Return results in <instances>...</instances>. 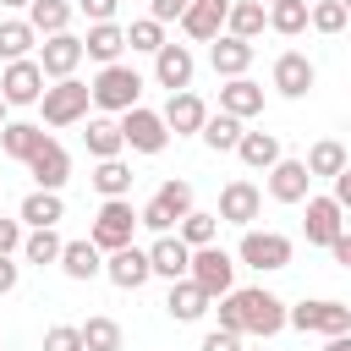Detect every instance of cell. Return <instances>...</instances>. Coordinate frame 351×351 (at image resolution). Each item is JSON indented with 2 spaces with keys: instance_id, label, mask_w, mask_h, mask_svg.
<instances>
[{
  "instance_id": "f5cc1de1",
  "label": "cell",
  "mask_w": 351,
  "mask_h": 351,
  "mask_svg": "<svg viewBox=\"0 0 351 351\" xmlns=\"http://www.w3.org/2000/svg\"><path fill=\"white\" fill-rule=\"evenodd\" d=\"M324 351H351V335H335V340H329Z\"/></svg>"
},
{
  "instance_id": "44dd1931",
  "label": "cell",
  "mask_w": 351,
  "mask_h": 351,
  "mask_svg": "<svg viewBox=\"0 0 351 351\" xmlns=\"http://www.w3.org/2000/svg\"><path fill=\"white\" fill-rule=\"evenodd\" d=\"M219 110L236 115V121H252V115H263V88H258L252 77H230V82L219 88Z\"/></svg>"
},
{
  "instance_id": "4fadbf2b",
  "label": "cell",
  "mask_w": 351,
  "mask_h": 351,
  "mask_svg": "<svg viewBox=\"0 0 351 351\" xmlns=\"http://www.w3.org/2000/svg\"><path fill=\"white\" fill-rule=\"evenodd\" d=\"M307 247H335L340 230H346V208L335 197H307Z\"/></svg>"
},
{
  "instance_id": "484cf974",
  "label": "cell",
  "mask_w": 351,
  "mask_h": 351,
  "mask_svg": "<svg viewBox=\"0 0 351 351\" xmlns=\"http://www.w3.org/2000/svg\"><path fill=\"white\" fill-rule=\"evenodd\" d=\"M44 137H49V132H44L38 121H5V126H0V148H5L11 159H22V165L38 154V143H44Z\"/></svg>"
},
{
  "instance_id": "f546056e",
  "label": "cell",
  "mask_w": 351,
  "mask_h": 351,
  "mask_svg": "<svg viewBox=\"0 0 351 351\" xmlns=\"http://www.w3.org/2000/svg\"><path fill=\"white\" fill-rule=\"evenodd\" d=\"M302 165H307V176H313V181H318V176H324V181H335L351 159H346V143L324 137V143H313V148H307V159H302Z\"/></svg>"
},
{
  "instance_id": "681fc988",
  "label": "cell",
  "mask_w": 351,
  "mask_h": 351,
  "mask_svg": "<svg viewBox=\"0 0 351 351\" xmlns=\"http://www.w3.org/2000/svg\"><path fill=\"white\" fill-rule=\"evenodd\" d=\"M16 280H22V263L0 252V296H11V291H16Z\"/></svg>"
},
{
  "instance_id": "f6af8a7d",
  "label": "cell",
  "mask_w": 351,
  "mask_h": 351,
  "mask_svg": "<svg viewBox=\"0 0 351 351\" xmlns=\"http://www.w3.org/2000/svg\"><path fill=\"white\" fill-rule=\"evenodd\" d=\"M115 5H121V0H77V11H82L88 22H115Z\"/></svg>"
},
{
  "instance_id": "ac0fdd59",
  "label": "cell",
  "mask_w": 351,
  "mask_h": 351,
  "mask_svg": "<svg viewBox=\"0 0 351 351\" xmlns=\"http://www.w3.org/2000/svg\"><path fill=\"white\" fill-rule=\"evenodd\" d=\"M159 115H165V126H170L176 137H186V132H203V121H208V104H203V99L186 88V93H170Z\"/></svg>"
},
{
  "instance_id": "d4e9b609",
  "label": "cell",
  "mask_w": 351,
  "mask_h": 351,
  "mask_svg": "<svg viewBox=\"0 0 351 351\" xmlns=\"http://www.w3.org/2000/svg\"><path fill=\"white\" fill-rule=\"evenodd\" d=\"M263 27H269V5L263 0H230V16H225V33L230 38H247L252 44Z\"/></svg>"
},
{
  "instance_id": "9c48e42d",
  "label": "cell",
  "mask_w": 351,
  "mask_h": 351,
  "mask_svg": "<svg viewBox=\"0 0 351 351\" xmlns=\"http://www.w3.org/2000/svg\"><path fill=\"white\" fill-rule=\"evenodd\" d=\"M121 137H126V148L132 154H165V143H170V126H165V115L159 110H126L121 115Z\"/></svg>"
},
{
  "instance_id": "7402d4cb",
  "label": "cell",
  "mask_w": 351,
  "mask_h": 351,
  "mask_svg": "<svg viewBox=\"0 0 351 351\" xmlns=\"http://www.w3.org/2000/svg\"><path fill=\"white\" fill-rule=\"evenodd\" d=\"M148 269L165 274V280H186V269H192V247H186L181 236H159V241L148 247Z\"/></svg>"
},
{
  "instance_id": "30bf717a",
  "label": "cell",
  "mask_w": 351,
  "mask_h": 351,
  "mask_svg": "<svg viewBox=\"0 0 351 351\" xmlns=\"http://www.w3.org/2000/svg\"><path fill=\"white\" fill-rule=\"evenodd\" d=\"M0 99H5V104H38V99H44V71H38L33 55H27V60H11V66L0 71Z\"/></svg>"
},
{
  "instance_id": "52a82bcc",
  "label": "cell",
  "mask_w": 351,
  "mask_h": 351,
  "mask_svg": "<svg viewBox=\"0 0 351 351\" xmlns=\"http://www.w3.org/2000/svg\"><path fill=\"white\" fill-rule=\"evenodd\" d=\"M291 236H280V230H241V247H236V263H247V269H258V274H269V269H285L291 263Z\"/></svg>"
},
{
  "instance_id": "bcb514c9",
  "label": "cell",
  "mask_w": 351,
  "mask_h": 351,
  "mask_svg": "<svg viewBox=\"0 0 351 351\" xmlns=\"http://www.w3.org/2000/svg\"><path fill=\"white\" fill-rule=\"evenodd\" d=\"M0 252H22V219H0Z\"/></svg>"
},
{
  "instance_id": "83f0119b",
  "label": "cell",
  "mask_w": 351,
  "mask_h": 351,
  "mask_svg": "<svg viewBox=\"0 0 351 351\" xmlns=\"http://www.w3.org/2000/svg\"><path fill=\"white\" fill-rule=\"evenodd\" d=\"M165 307H170V318H176V324H197V318H203L214 302H208V296H203L192 280H170V296H165Z\"/></svg>"
},
{
  "instance_id": "74e56055",
  "label": "cell",
  "mask_w": 351,
  "mask_h": 351,
  "mask_svg": "<svg viewBox=\"0 0 351 351\" xmlns=\"http://www.w3.org/2000/svg\"><path fill=\"white\" fill-rule=\"evenodd\" d=\"M82 329V351H121V324L115 318H88V324H77Z\"/></svg>"
},
{
  "instance_id": "ffe728a7",
  "label": "cell",
  "mask_w": 351,
  "mask_h": 351,
  "mask_svg": "<svg viewBox=\"0 0 351 351\" xmlns=\"http://www.w3.org/2000/svg\"><path fill=\"white\" fill-rule=\"evenodd\" d=\"M208 66L230 82V77H247V66H252V44L247 38H230V33H219L214 44H208Z\"/></svg>"
},
{
  "instance_id": "ab89813d",
  "label": "cell",
  "mask_w": 351,
  "mask_h": 351,
  "mask_svg": "<svg viewBox=\"0 0 351 351\" xmlns=\"http://www.w3.org/2000/svg\"><path fill=\"white\" fill-rule=\"evenodd\" d=\"M126 44H132V49H143V55H159L170 38H165V27H159L154 16H137V22L126 27Z\"/></svg>"
},
{
  "instance_id": "836d02e7",
  "label": "cell",
  "mask_w": 351,
  "mask_h": 351,
  "mask_svg": "<svg viewBox=\"0 0 351 351\" xmlns=\"http://www.w3.org/2000/svg\"><path fill=\"white\" fill-rule=\"evenodd\" d=\"M33 44H38V33L27 27V16H22V22H0V60H5V66H11V60H27Z\"/></svg>"
},
{
  "instance_id": "db71d44e",
  "label": "cell",
  "mask_w": 351,
  "mask_h": 351,
  "mask_svg": "<svg viewBox=\"0 0 351 351\" xmlns=\"http://www.w3.org/2000/svg\"><path fill=\"white\" fill-rule=\"evenodd\" d=\"M0 5H33V0H0Z\"/></svg>"
},
{
  "instance_id": "60d3db41",
  "label": "cell",
  "mask_w": 351,
  "mask_h": 351,
  "mask_svg": "<svg viewBox=\"0 0 351 351\" xmlns=\"http://www.w3.org/2000/svg\"><path fill=\"white\" fill-rule=\"evenodd\" d=\"M269 27H274V33H285V38H296V33L307 27V0H291V5H269Z\"/></svg>"
},
{
  "instance_id": "b9f144b4",
  "label": "cell",
  "mask_w": 351,
  "mask_h": 351,
  "mask_svg": "<svg viewBox=\"0 0 351 351\" xmlns=\"http://www.w3.org/2000/svg\"><path fill=\"white\" fill-rule=\"evenodd\" d=\"M154 203H165L170 214H176V225L192 214V181H165L159 192H154Z\"/></svg>"
},
{
  "instance_id": "c3c4849f",
  "label": "cell",
  "mask_w": 351,
  "mask_h": 351,
  "mask_svg": "<svg viewBox=\"0 0 351 351\" xmlns=\"http://www.w3.org/2000/svg\"><path fill=\"white\" fill-rule=\"evenodd\" d=\"M181 11H186V0H154V11H148V16L165 27V22H181Z\"/></svg>"
},
{
  "instance_id": "6da1fadb",
  "label": "cell",
  "mask_w": 351,
  "mask_h": 351,
  "mask_svg": "<svg viewBox=\"0 0 351 351\" xmlns=\"http://www.w3.org/2000/svg\"><path fill=\"white\" fill-rule=\"evenodd\" d=\"M219 329H230V335H280L285 329V302L274 296V291H263V285H252V291H230V296H219Z\"/></svg>"
},
{
  "instance_id": "603a6c76",
  "label": "cell",
  "mask_w": 351,
  "mask_h": 351,
  "mask_svg": "<svg viewBox=\"0 0 351 351\" xmlns=\"http://www.w3.org/2000/svg\"><path fill=\"white\" fill-rule=\"evenodd\" d=\"M121 49H126V27H115V22H93L88 38H82V55L99 60V66H115Z\"/></svg>"
},
{
  "instance_id": "2e32d148",
  "label": "cell",
  "mask_w": 351,
  "mask_h": 351,
  "mask_svg": "<svg viewBox=\"0 0 351 351\" xmlns=\"http://www.w3.org/2000/svg\"><path fill=\"white\" fill-rule=\"evenodd\" d=\"M258 208H263V192H258L252 181H230V186L219 192V219H225V225H241V230H252Z\"/></svg>"
},
{
  "instance_id": "d6a6232c",
  "label": "cell",
  "mask_w": 351,
  "mask_h": 351,
  "mask_svg": "<svg viewBox=\"0 0 351 351\" xmlns=\"http://www.w3.org/2000/svg\"><path fill=\"white\" fill-rule=\"evenodd\" d=\"M241 132H247V126H241L236 115H225V110H219V115H208V121H203V132H197V137H203V143H208L214 154H236Z\"/></svg>"
},
{
  "instance_id": "f1b7e54d",
  "label": "cell",
  "mask_w": 351,
  "mask_h": 351,
  "mask_svg": "<svg viewBox=\"0 0 351 351\" xmlns=\"http://www.w3.org/2000/svg\"><path fill=\"white\" fill-rule=\"evenodd\" d=\"M82 143H88V154H93V165H99V159H121V148H126V137H121V121H110V115H99V121H88V132H82Z\"/></svg>"
},
{
  "instance_id": "1f68e13d",
  "label": "cell",
  "mask_w": 351,
  "mask_h": 351,
  "mask_svg": "<svg viewBox=\"0 0 351 351\" xmlns=\"http://www.w3.org/2000/svg\"><path fill=\"white\" fill-rule=\"evenodd\" d=\"M66 22H71V0H33V5H27V27H33L38 38L66 33Z\"/></svg>"
},
{
  "instance_id": "7a4b0ae2",
  "label": "cell",
  "mask_w": 351,
  "mask_h": 351,
  "mask_svg": "<svg viewBox=\"0 0 351 351\" xmlns=\"http://www.w3.org/2000/svg\"><path fill=\"white\" fill-rule=\"evenodd\" d=\"M88 93H93V104H99L104 115H126V110L143 104V77L115 60V66H99V77L88 82Z\"/></svg>"
},
{
  "instance_id": "4dcf8cb0",
  "label": "cell",
  "mask_w": 351,
  "mask_h": 351,
  "mask_svg": "<svg viewBox=\"0 0 351 351\" xmlns=\"http://www.w3.org/2000/svg\"><path fill=\"white\" fill-rule=\"evenodd\" d=\"M60 269H66L71 280H93V274H104V252H99L93 241H66V247H60Z\"/></svg>"
},
{
  "instance_id": "d6986e66",
  "label": "cell",
  "mask_w": 351,
  "mask_h": 351,
  "mask_svg": "<svg viewBox=\"0 0 351 351\" xmlns=\"http://www.w3.org/2000/svg\"><path fill=\"white\" fill-rule=\"evenodd\" d=\"M104 274H110V285H121V291H137V285H148V252L143 247H121V252H110L104 258Z\"/></svg>"
},
{
  "instance_id": "ee69618b",
  "label": "cell",
  "mask_w": 351,
  "mask_h": 351,
  "mask_svg": "<svg viewBox=\"0 0 351 351\" xmlns=\"http://www.w3.org/2000/svg\"><path fill=\"white\" fill-rule=\"evenodd\" d=\"M137 225H148L154 236H170V225H176V214H170L165 203H143V208H137Z\"/></svg>"
},
{
  "instance_id": "816d5d0a",
  "label": "cell",
  "mask_w": 351,
  "mask_h": 351,
  "mask_svg": "<svg viewBox=\"0 0 351 351\" xmlns=\"http://www.w3.org/2000/svg\"><path fill=\"white\" fill-rule=\"evenodd\" d=\"M329 252H335V263H340V269H351V230H340V241H335Z\"/></svg>"
},
{
  "instance_id": "5b68a950",
  "label": "cell",
  "mask_w": 351,
  "mask_h": 351,
  "mask_svg": "<svg viewBox=\"0 0 351 351\" xmlns=\"http://www.w3.org/2000/svg\"><path fill=\"white\" fill-rule=\"evenodd\" d=\"M285 324H296L302 335H324V340H335V335H351V307L346 302H302V307H285Z\"/></svg>"
},
{
  "instance_id": "11a10c76",
  "label": "cell",
  "mask_w": 351,
  "mask_h": 351,
  "mask_svg": "<svg viewBox=\"0 0 351 351\" xmlns=\"http://www.w3.org/2000/svg\"><path fill=\"white\" fill-rule=\"evenodd\" d=\"M5 110H11V104H5V99H0V126H5Z\"/></svg>"
},
{
  "instance_id": "9a60e30c",
  "label": "cell",
  "mask_w": 351,
  "mask_h": 351,
  "mask_svg": "<svg viewBox=\"0 0 351 351\" xmlns=\"http://www.w3.org/2000/svg\"><path fill=\"white\" fill-rule=\"evenodd\" d=\"M269 197H274V203H307V197H313L307 165H302V159H280V165L269 170Z\"/></svg>"
},
{
  "instance_id": "f35d334b",
  "label": "cell",
  "mask_w": 351,
  "mask_h": 351,
  "mask_svg": "<svg viewBox=\"0 0 351 351\" xmlns=\"http://www.w3.org/2000/svg\"><path fill=\"white\" fill-rule=\"evenodd\" d=\"M346 22H351V16H346L340 0H313V5H307V27H313V33H340Z\"/></svg>"
},
{
  "instance_id": "680465c9",
  "label": "cell",
  "mask_w": 351,
  "mask_h": 351,
  "mask_svg": "<svg viewBox=\"0 0 351 351\" xmlns=\"http://www.w3.org/2000/svg\"><path fill=\"white\" fill-rule=\"evenodd\" d=\"M0 351H5V340H0Z\"/></svg>"
},
{
  "instance_id": "e575fe53",
  "label": "cell",
  "mask_w": 351,
  "mask_h": 351,
  "mask_svg": "<svg viewBox=\"0 0 351 351\" xmlns=\"http://www.w3.org/2000/svg\"><path fill=\"white\" fill-rule=\"evenodd\" d=\"M93 186H99L104 197H126V192H132V165H126V159H99V165H93Z\"/></svg>"
},
{
  "instance_id": "7bdbcfd3",
  "label": "cell",
  "mask_w": 351,
  "mask_h": 351,
  "mask_svg": "<svg viewBox=\"0 0 351 351\" xmlns=\"http://www.w3.org/2000/svg\"><path fill=\"white\" fill-rule=\"evenodd\" d=\"M44 351H82V329H77V324H55V329H44Z\"/></svg>"
},
{
  "instance_id": "cb8c5ba5",
  "label": "cell",
  "mask_w": 351,
  "mask_h": 351,
  "mask_svg": "<svg viewBox=\"0 0 351 351\" xmlns=\"http://www.w3.org/2000/svg\"><path fill=\"white\" fill-rule=\"evenodd\" d=\"M16 219L22 225H33V230H49V225H60L66 219V203H60V192H27L22 197V208H16Z\"/></svg>"
},
{
  "instance_id": "7dc6e473",
  "label": "cell",
  "mask_w": 351,
  "mask_h": 351,
  "mask_svg": "<svg viewBox=\"0 0 351 351\" xmlns=\"http://www.w3.org/2000/svg\"><path fill=\"white\" fill-rule=\"evenodd\" d=\"M203 351H241V335H230V329H208V335H203Z\"/></svg>"
},
{
  "instance_id": "d590c367",
  "label": "cell",
  "mask_w": 351,
  "mask_h": 351,
  "mask_svg": "<svg viewBox=\"0 0 351 351\" xmlns=\"http://www.w3.org/2000/svg\"><path fill=\"white\" fill-rule=\"evenodd\" d=\"M176 230H181V241H186L192 252H197V247H214V236H219V214H203V208H192V214H186Z\"/></svg>"
},
{
  "instance_id": "9f6ffc18",
  "label": "cell",
  "mask_w": 351,
  "mask_h": 351,
  "mask_svg": "<svg viewBox=\"0 0 351 351\" xmlns=\"http://www.w3.org/2000/svg\"><path fill=\"white\" fill-rule=\"evenodd\" d=\"M263 5H291V0H263Z\"/></svg>"
},
{
  "instance_id": "8992f818",
  "label": "cell",
  "mask_w": 351,
  "mask_h": 351,
  "mask_svg": "<svg viewBox=\"0 0 351 351\" xmlns=\"http://www.w3.org/2000/svg\"><path fill=\"white\" fill-rule=\"evenodd\" d=\"M38 104H44V126H77V121L88 115V104H93V93H88V82H77V77H66V82H49Z\"/></svg>"
},
{
  "instance_id": "277c9868",
  "label": "cell",
  "mask_w": 351,
  "mask_h": 351,
  "mask_svg": "<svg viewBox=\"0 0 351 351\" xmlns=\"http://www.w3.org/2000/svg\"><path fill=\"white\" fill-rule=\"evenodd\" d=\"M132 230H137V208H132L126 197H104V208L93 214L88 241H93L99 252H121V247H132Z\"/></svg>"
},
{
  "instance_id": "5bb4252c",
  "label": "cell",
  "mask_w": 351,
  "mask_h": 351,
  "mask_svg": "<svg viewBox=\"0 0 351 351\" xmlns=\"http://www.w3.org/2000/svg\"><path fill=\"white\" fill-rule=\"evenodd\" d=\"M192 71H197V60H192L186 44H165V49L154 55V82L170 88V93H186V88H192Z\"/></svg>"
},
{
  "instance_id": "6f0895ef",
  "label": "cell",
  "mask_w": 351,
  "mask_h": 351,
  "mask_svg": "<svg viewBox=\"0 0 351 351\" xmlns=\"http://www.w3.org/2000/svg\"><path fill=\"white\" fill-rule=\"evenodd\" d=\"M340 5H346V16H351V0H340Z\"/></svg>"
},
{
  "instance_id": "ba28073f",
  "label": "cell",
  "mask_w": 351,
  "mask_h": 351,
  "mask_svg": "<svg viewBox=\"0 0 351 351\" xmlns=\"http://www.w3.org/2000/svg\"><path fill=\"white\" fill-rule=\"evenodd\" d=\"M33 60H38L44 82H66V77H77V66H82V38H77V33H49Z\"/></svg>"
},
{
  "instance_id": "e0dca14e",
  "label": "cell",
  "mask_w": 351,
  "mask_h": 351,
  "mask_svg": "<svg viewBox=\"0 0 351 351\" xmlns=\"http://www.w3.org/2000/svg\"><path fill=\"white\" fill-rule=\"evenodd\" d=\"M313 60L302 55V49H285L280 60H274V88L285 93V99H307V88H313Z\"/></svg>"
},
{
  "instance_id": "f907efd6",
  "label": "cell",
  "mask_w": 351,
  "mask_h": 351,
  "mask_svg": "<svg viewBox=\"0 0 351 351\" xmlns=\"http://www.w3.org/2000/svg\"><path fill=\"white\" fill-rule=\"evenodd\" d=\"M329 197H335V203H340V208L351 214V165H346V170L335 176V192H329Z\"/></svg>"
},
{
  "instance_id": "4316f807",
  "label": "cell",
  "mask_w": 351,
  "mask_h": 351,
  "mask_svg": "<svg viewBox=\"0 0 351 351\" xmlns=\"http://www.w3.org/2000/svg\"><path fill=\"white\" fill-rule=\"evenodd\" d=\"M236 154H241V165H247V170H274V165L285 159V154H280V137H274V132H241Z\"/></svg>"
},
{
  "instance_id": "8d00e7d4",
  "label": "cell",
  "mask_w": 351,
  "mask_h": 351,
  "mask_svg": "<svg viewBox=\"0 0 351 351\" xmlns=\"http://www.w3.org/2000/svg\"><path fill=\"white\" fill-rule=\"evenodd\" d=\"M60 247H66V241L55 236V225H49V230H27V236H22V258H27V263H38V269H44V263H60Z\"/></svg>"
},
{
  "instance_id": "91938a15",
  "label": "cell",
  "mask_w": 351,
  "mask_h": 351,
  "mask_svg": "<svg viewBox=\"0 0 351 351\" xmlns=\"http://www.w3.org/2000/svg\"><path fill=\"white\" fill-rule=\"evenodd\" d=\"M186 5H192V0H186Z\"/></svg>"
},
{
  "instance_id": "3957f363",
  "label": "cell",
  "mask_w": 351,
  "mask_h": 351,
  "mask_svg": "<svg viewBox=\"0 0 351 351\" xmlns=\"http://www.w3.org/2000/svg\"><path fill=\"white\" fill-rule=\"evenodd\" d=\"M186 280H192L208 302H219V296H230V291H236V258H230L225 247H197V252H192Z\"/></svg>"
},
{
  "instance_id": "8fae6325",
  "label": "cell",
  "mask_w": 351,
  "mask_h": 351,
  "mask_svg": "<svg viewBox=\"0 0 351 351\" xmlns=\"http://www.w3.org/2000/svg\"><path fill=\"white\" fill-rule=\"evenodd\" d=\"M225 16H230V0H192V5L181 11V33H186L192 44H214V38L225 33Z\"/></svg>"
},
{
  "instance_id": "7c38bea8",
  "label": "cell",
  "mask_w": 351,
  "mask_h": 351,
  "mask_svg": "<svg viewBox=\"0 0 351 351\" xmlns=\"http://www.w3.org/2000/svg\"><path fill=\"white\" fill-rule=\"evenodd\" d=\"M27 170H33V186H38V192H60V186H66V176H71V154H66L55 137H44V143H38V154L27 159Z\"/></svg>"
}]
</instances>
